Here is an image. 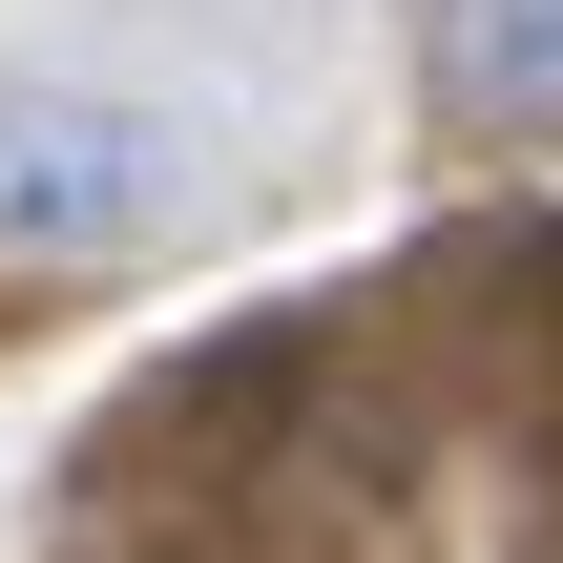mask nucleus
Returning <instances> with one entry per match:
<instances>
[{"mask_svg": "<svg viewBox=\"0 0 563 563\" xmlns=\"http://www.w3.org/2000/svg\"><path fill=\"white\" fill-rule=\"evenodd\" d=\"M188 209V125L125 84H0V251H125Z\"/></svg>", "mask_w": 563, "mask_h": 563, "instance_id": "obj_1", "label": "nucleus"}, {"mask_svg": "<svg viewBox=\"0 0 563 563\" xmlns=\"http://www.w3.org/2000/svg\"><path fill=\"white\" fill-rule=\"evenodd\" d=\"M439 84L481 125H563V0H439Z\"/></svg>", "mask_w": 563, "mask_h": 563, "instance_id": "obj_2", "label": "nucleus"}]
</instances>
